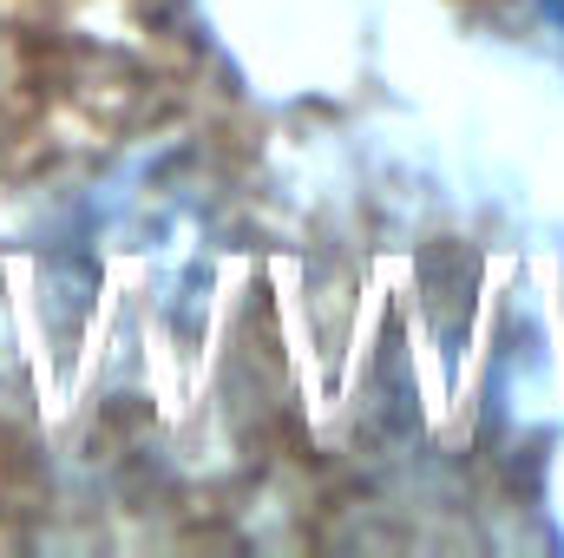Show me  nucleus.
Here are the masks:
<instances>
[{
  "label": "nucleus",
  "mask_w": 564,
  "mask_h": 558,
  "mask_svg": "<svg viewBox=\"0 0 564 558\" xmlns=\"http://www.w3.org/2000/svg\"><path fill=\"white\" fill-rule=\"evenodd\" d=\"M545 7H552V13H558V20H564V0H545Z\"/></svg>",
  "instance_id": "obj_1"
}]
</instances>
